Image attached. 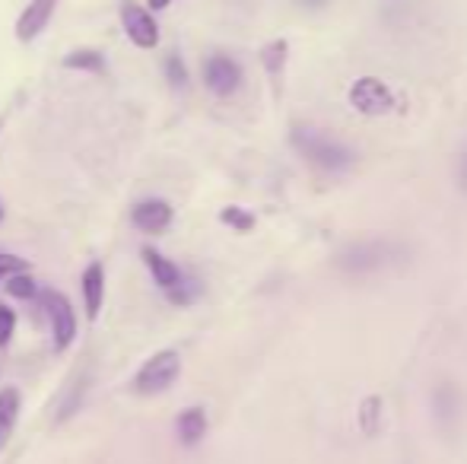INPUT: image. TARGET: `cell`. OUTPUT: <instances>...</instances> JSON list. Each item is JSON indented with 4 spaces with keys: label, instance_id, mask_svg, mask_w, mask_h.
Here are the masks:
<instances>
[{
    "label": "cell",
    "instance_id": "6da1fadb",
    "mask_svg": "<svg viewBox=\"0 0 467 464\" xmlns=\"http://www.w3.org/2000/svg\"><path fill=\"white\" fill-rule=\"evenodd\" d=\"M293 143H296V150L312 162V166L321 169V172H344V169L353 162L350 150L340 147L337 140H331V137H325L315 128H296Z\"/></svg>",
    "mask_w": 467,
    "mask_h": 464
},
{
    "label": "cell",
    "instance_id": "7a4b0ae2",
    "mask_svg": "<svg viewBox=\"0 0 467 464\" xmlns=\"http://www.w3.org/2000/svg\"><path fill=\"white\" fill-rule=\"evenodd\" d=\"M400 254V248L388 239H369V242H353L337 254V267L350 277H369V273L381 271Z\"/></svg>",
    "mask_w": 467,
    "mask_h": 464
},
{
    "label": "cell",
    "instance_id": "3957f363",
    "mask_svg": "<svg viewBox=\"0 0 467 464\" xmlns=\"http://www.w3.org/2000/svg\"><path fill=\"white\" fill-rule=\"evenodd\" d=\"M182 372V356L175 350H160L140 366L134 378V388L140 395H160V391H169L175 385Z\"/></svg>",
    "mask_w": 467,
    "mask_h": 464
},
{
    "label": "cell",
    "instance_id": "277c9868",
    "mask_svg": "<svg viewBox=\"0 0 467 464\" xmlns=\"http://www.w3.org/2000/svg\"><path fill=\"white\" fill-rule=\"evenodd\" d=\"M45 312H48V322H51V344H55L57 353H64L77 337L74 305H70V299L64 293L48 290L45 293Z\"/></svg>",
    "mask_w": 467,
    "mask_h": 464
},
{
    "label": "cell",
    "instance_id": "5b68a950",
    "mask_svg": "<svg viewBox=\"0 0 467 464\" xmlns=\"http://www.w3.org/2000/svg\"><path fill=\"white\" fill-rule=\"evenodd\" d=\"M121 26H124V36H128L137 48H156V45H160V23H156V16L147 6L134 4V0H124Z\"/></svg>",
    "mask_w": 467,
    "mask_h": 464
},
{
    "label": "cell",
    "instance_id": "8992f818",
    "mask_svg": "<svg viewBox=\"0 0 467 464\" xmlns=\"http://www.w3.org/2000/svg\"><path fill=\"white\" fill-rule=\"evenodd\" d=\"M350 106L357 108L359 115H388L394 108V96H391V89L381 80H375V77H359L350 87Z\"/></svg>",
    "mask_w": 467,
    "mask_h": 464
},
{
    "label": "cell",
    "instance_id": "52a82bcc",
    "mask_svg": "<svg viewBox=\"0 0 467 464\" xmlns=\"http://www.w3.org/2000/svg\"><path fill=\"white\" fill-rule=\"evenodd\" d=\"M203 80L216 96H233L242 87V67L226 55H213L203 64Z\"/></svg>",
    "mask_w": 467,
    "mask_h": 464
},
{
    "label": "cell",
    "instance_id": "ba28073f",
    "mask_svg": "<svg viewBox=\"0 0 467 464\" xmlns=\"http://www.w3.org/2000/svg\"><path fill=\"white\" fill-rule=\"evenodd\" d=\"M130 220L140 232H150V235H160L172 226V207L160 198H150V201H140V204L130 211Z\"/></svg>",
    "mask_w": 467,
    "mask_h": 464
},
{
    "label": "cell",
    "instance_id": "9c48e42d",
    "mask_svg": "<svg viewBox=\"0 0 467 464\" xmlns=\"http://www.w3.org/2000/svg\"><path fill=\"white\" fill-rule=\"evenodd\" d=\"M55 6H57V0H32V4L26 6L16 19V38L19 42H32V38L42 36L45 26H48L51 16H55Z\"/></svg>",
    "mask_w": 467,
    "mask_h": 464
},
{
    "label": "cell",
    "instance_id": "30bf717a",
    "mask_svg": "<svg viewBox=\"0 0 467 464\" xmlns=\"http://www.w3.org/2000/svg\"><path fill=\"white\" fill-rule=\"evenodd\" d=\"M80 290H83V309H87V318L96 322L99 309H102L105 299V267L102 264H89L80 277Z\"/></svg>",
    "mask_w": 467,
    "mask_h": 464
},
{
    "label": "cell",
    "instance_id": "8fae6325",
    "mask_svg": "<svg viewBox=\"0 0 467 464\" xmlns=\"http://www.w3.org/2000/svg\"><path fill=\"white\" fill-rule=\"evenodd\" d=\"M140 254H143V264L150 267V273H153L160 290H172L175 284H182V271L175 261H169L166 254H160L156 248H143Z\"/></svg>",
    "mask_w": 467,
    "mask_h": 464
},
{
    "label": "cell",
    "instance_id": "7c38bea8",
    "mask_svg": "<svg viewBox=\"0 0 467 464\" xmlns=\"http://www.w3.org/2000/svg\"><path fill=\"white\" fill-rule=\"evenodd\" d=\"M16 420H19V391L13 385H6V388H0V452L10 442Z\"/></svg>",
    "mask_w": 467,
    "mask_h": 464
},
{
    "label": "cell",
    "instance_id": "4fadbf2b",
    "mask_svg": "<svg viewBox=\"0 0 467 464\" xmlns=\"http://www.w3.org/2000/svg\"><path fill=\"white\" fill-rule=\"evenodd\" d=\"M175 429H179V439L185 442V446H197V442L207 436V414H203L201 407H188L179 414V423H175Z\"/></svg>",
    "mask_w": 467,
    "mask_h": 464
},
{
    "label": "cell",
    "instance_id": "5bb4252c",
    "mask_svg": "<svg viewBox=\"0 0 467 464\" xmlns=\"http://www.w3.org/2000/svg\"><path fill=\"white\" fill-rule=\"evenodd\" d=\"M458 407H462V395H458L455 385H439L432 391V410H436V420L449 429V423L458 417Z\"/></svg>",
    "mask_w": 467,
    "mask_h": 464
},
{
    "label": "cell",
    "instance_id": "9a60e30c",
    "mask_svg": "<svg viewBox=\"0 0 467 464\" xmlns=\"http://www.w3.org/2000/svg\"><path fill=\"white\" fill-rule=\"evenodd\" d=\"M64 67L67 70H87V74H102L105 57L93 48H80V51H70V55L64 57Z\"/></svg>",
    "mask_w": 467,
    "mask_h": 464
},
{
    "label": "cell",
    "instance_id": "2e32d148",
    "mask_svg": "<svg viewBox=\"0 0 467 464\" xmlns=\"http://www.w3.org/2000/svg\"><path fill=\"white\" fill-rule=\"evenodd\" d=\"M379 427H381V397L369 395L359 404V429H363V436H375Z\"/></svg>",
    "mask_w": 467,
    "mask_h": 464
},
{
    "label": "cell",
    "instance_id": "e0dca14e",
    "mask_svg": "<svg viewBox=\"0 0 467 464\" xmlns=\"http://www.w3.org/2000/svg\"><path fill=\"white\" fill-rule=\"evenodd\" d=\"M286 51H289V45L283 42V38H277V42H271L265 51H261V61H265V70H267L271 77L283 74V64H286Z\"/></svg>",
    "mask_w": 467,
    "mask_h": 464
},
{
    "label": "cell",
    "instance_id": "ac0fdd59",
    "mask_svg": "<svg viewBox=\"0 0 467 464\" xmlns=\"http://www.w3.org/2000/svg\"><path fill=\"white\" fill-rule=\"evenodd\" d=\"M6 293L16 299H36L38 296V284L32 280V273L19 271L13 277H6Z\"/></svg>",
    "mask_w": 467,
    "mask_h": 464
},
{
    "label": "cell",
    "instance_id": "d6986e66",
    "mask_svg": "<svg viewBox=\"0 0 467 464\" xmlns=\"http://www.w3.org/2000/svg\"><path fill=\"white\" fill-rule=\"evenodd\" d=\"M220 220L226 226H233L235 232H252L254 230V217L248 211H242V207H223Z\"/></svg>",
    "mask_w": 467,
    "mask_h": 464
},
{
    "label": "cell",
    "instance_id": "ffe728a7",
    "mask_svg": "<svg viewBox=\"0 0 467 464\" xmlns=\"http://www.w3.org/2000/svg\"><path fill=\"white\" fill-rule=\"evenodd\" d=\"M166 296H169V303H172V305H191V303H194V296H197V284H194V280L182 277V284H175L172 290H166Z\"/></svg>",
    "mask_w": 467,
    "mask_h": 464
},
{
    "label": "cell",
    "instance_id": "44dd1931",
    "mask_svg": "<svg viewBox=\"0 0 467 464\" xmlns=\"http://www.w3.org/2000/svg\"><path fill=\"white\" fill-rule=\"evenodd\" d=\"M13 335H16V312L0 303V347H6L13 341Z\"/></svg>",
    "mask_w": 467,
    "mask_h": 464
},
{
    "label": "cell",
    "instance_id": "7402d4cb",
    "mask_svg": "<svg viewBox=\"0 0 467 464\" xmlns=\"http://www.w3.org/2000/svg\"><path fill=\"white\" fill-rule=\"evenodd\" d=\"M166 77H169V83H172V87H185V83H188V67L182 64L179 55L166 57Z\"/></svg>",
    "mask_w": 467,
    "mask_h": 464
},
{
    "label": "cell",
    "instance_id": "603a6c76",
    "mask_svg": "<svg viewBox=\"0 0 467 464\" xmlns=\"http://www.w3.org/2000/svg\"><path fill=\"white\" fill-rule=\"evenodd\" d=\"M26 261L23 258H16V254H0V280H6V277H13V273H19V271H26Z\"/></svg>",
    "mask_w": 467,
    "mask_h": 464
},
{
    "label": "cell",
    "instance_id": "cb8c5ba5",
    "mask_svg": "<svg viewBox=\"0 0 467 464\" xmlns=\"http://www.w3.org/2000/svg\"><path fill=\"white\" fill-rule=\"evenodd\" d=\"M172 4V0H147V6H150V13H160V10H166V6Z\"/></svg>",
    "mask_w": 467,
    "mask_h": 464
},
{
    "label": "cell",
    "instance_id": "d4e9b609",
    "mask_svg": "<svg viewBox=\"0 0 467 464\" xmlns=\"http://www.w3.org/2000/svg\"><path fill=\"white\" fill-rule=\"evenodd\" d=\"M458 179H462V188L467 191V153L462 156V169H458Z\"/></svg>",
    "mask_w": 467,
    "mask_h": 464
},
{
    "label": "cell",
    "instance_id": "484cf974",
    "mask_svg": "<svg viewBox=\"0 0 467 464\" xmlns=\"http://www.w3.org/2000/svg\"><path fill=\"white\" fill-rule=\"evenodd\" d=\"M302 4H306V6H312V10H315V6H325L327 0H302Z\"/></svg>",
    "mask_w": 467,
    "mask_h": 464
},
{
    "label": "cell",
    "instance_id": "4316f807",
    "mask_svg": "<svg viewBox=\"0 0 467 464\" xmlns=\"http://www.w3.org/2000/svg\"><path fill=\"white\" fill-rule=\"evenodd\" d=\"M0 220H4V207H0Z\"/></svg>",
    "mask_w": 467,
    "mask_h": 464
}]
</instances>
